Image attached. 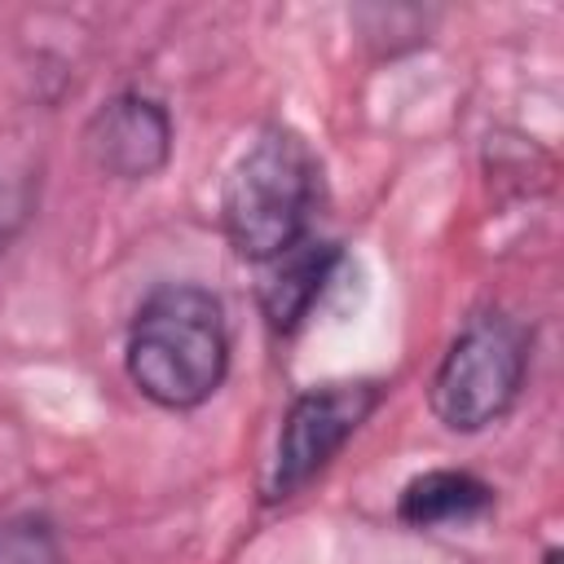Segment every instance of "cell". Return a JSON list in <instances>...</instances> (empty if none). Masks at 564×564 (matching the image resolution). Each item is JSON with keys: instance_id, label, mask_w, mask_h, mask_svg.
Returning a JSON list of instances; mask_svg holds the SVG:
<instances>
[{"instance_id": "1", "label": "cell", "mask_w": 564, "mask_h": 564, "mask_svg": "<svg viewBox=\"0 0 564 564\" xmlns=\"http://www.w3.org/2000/svg\"><path fill=\"white\" fill-rule=\"evenodd\" d=\"M128 383L159 410H198L207 405L229 375V322L216 291L198 282L154 286L123 339Z\"/></svg>"}, {"instance_id": "2", "label": "cell", "mask_w": 564, "mask_h": 564, "mask_svg": "<svg viewBox=\"0 0 564 564\" xmlns=\"http://www.w3.org/2000/svg\"><path fill=\"white\" fill-rule=\"evenodd\" d=\"M322 163L291 123H264L220 185V229L238 260L269 264L308 238Z\"/></svg>"}, {"instance_id": "3", "label": "cell", "mask_w": 564, "mask_h": 564, "mask_svg": "<svg viewBox=\"0 0 564 564\" xmlns=\"http://www.w3.org/2000/svg\"><path fill=\"white\" fill-rule=\"evenodd\" d=\"M529 330L489 308L476 313L441 352L427 383V405L445 432L476 436L511 414L529 375Z\"/></svg>"}, {"instance_id": "4", "label": "cell", "mask_w": 564, "mask_h": 564, "mask_svg": "<svg viewBox=\"0 0 564 564\" xmlns=\"http://www.w3.org/2000/svg\"><path fill=\"white\" fill-rule=\"evenodd\" d=\"M379 401H383V383H375V379L304 388L282 414L273 454L260 476V498L286 502L300 489H308L339 458V449L366 427V419L379 410Z\"/></svg>"}, {"instance_id": "5", "label": "cell", "mask_w": 564, "mask_h": 564, "mask_svg": "<svg viewBox=\"0 0 564 564\" xmlns=\"http://www.w3.org/2000/svg\"><path fill=\"white\" fill-rule=\"evenodd\" d=\"M172 141H176L172 110L141 88H123L106 97L84 123L88 163L101 176L123 181V185L154 181L172 163Z\"/></svg>"}, {"instance_id": "6", "label": "cell", "mask_w": 564, "mask_h": 564, "mask_svg": "<svg viewBox=\"0 0 564 564\" xmlns=\"http://www.w3.org/2000/svg\"><path fill=\"white\" fill-rule=\"evenodd\" d=\"M339 264V242L330 238H300L291 251H282L278 260L260 264L264 278H260V313L269 322V330L278 335H291L317 304V295L326 291L330 273Z\"/></svg>"}, {"instance_id": "7", "label": "cell", "mask_w": 564, "mask_h": 564, "mask_svg": "<svg viewBox=\"0 0 564 564\" xmlns=\"http://www.w3.org/2000/svg\"><path fill=\"white\" fill-rule=\"evenodd\" d=\"M498 489L467 467H427L397 494V520L410 529H454L489 516Z\"/></svg>"}, {"instance_id": "8", "label": "cell", "mask_w": 564, "mask_h": 564, "mask_svg": "<svg viewBox=\"0 0 564 564\" xmlns=\"http://www.w3.org/2000/svg\"><path fill=\"white\" fill-rule=\"evenodd\" d=\"M0 564H62V538L48 516H0Z\"/></svg>"}, {"instance_id": "9", "label": "cell", "mask_w": 564, "mask_h": 564, "mask_svg": "<svg viewBox=\"0 0 564 564\" xmlns=\"http://www.w3.org/2000/svg\"><path fill=\"white\" fill-rule=\"evenodd\" d=\"M31 203H35V185H31V176L0 172V251H4V247L18 238V229L26 225Z\"/></svg>"}, {"instance_id": "10", "label": "cell", "mask_w": 564, "mask_h": 564, "mask_svg": "<svg viewBox=\"0 0 564 564\" xmlns=\"http://www.w3.org/2000/svg\"><path fill=\"white\" fill-rule=\"evenodd\" d=\"M542 564H564V551H560V546H546V555H542Z\"/></svg>"}]
</instances>
